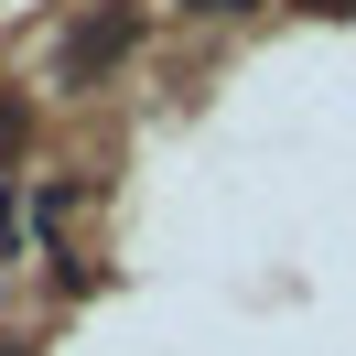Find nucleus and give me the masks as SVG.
Instances as JSON below:
<instances>
[{"instance_id": "1", "label": "nucleus", "mask_w": 356, "mask_h": 356, "mask_svg": "<svg viewBox=\"0 0 356 356\" xmlns=\"http://www.w3.org/2000/svg\"><path fill=\"white\" fill-rule=\"evenodd\" d=\"M184 11H248V0H184Z\"/></svg>"}]
</instances>
